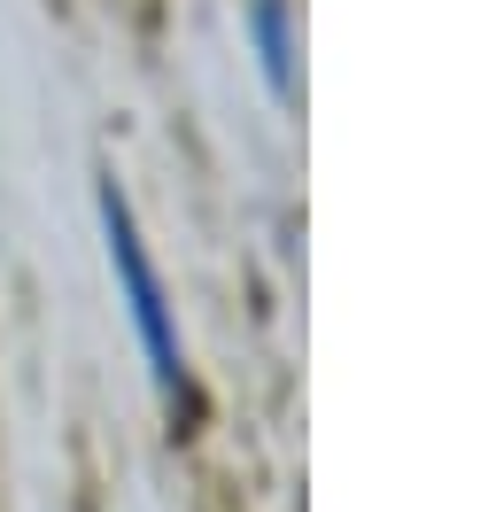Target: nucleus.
Returning <instances> with one entry per match:
<instances>
[{
  "instance_id": "obj_1",
  "label": "nucleus",
  "mask_w": 496,
  "mask_h": 512,
  "mask_svg": "<svg viewBox=\"0 0 496 512\" xmlns=\"http://www.w3.org/2000/svg\"><path fill=\"white\" fill-rule=\"evenodd\" d=\"M101 233H109V264H117V288L132 303V326H140V350H148V373L163 396H186V365H179V326H171V303H163V280L148 264V241L124 210L117 187H101Z\"/></svg>"
},
{
  "instance_id": "obj_2",
  "label": "nucleus",
  "mask_w": 496,
  "mask_h": 512,
  "mask_svg": "<svg viewBox=\"0 0 496 512\" xmlns=\"http://www.w3.org/2000/svg\"><path fill=\"white\" fill-rule=\"evenodd\" d=\"M248 39H256L264 86H272L279 101H295V32H287V0H248Z\"/></svg>"
}]
</instances>
